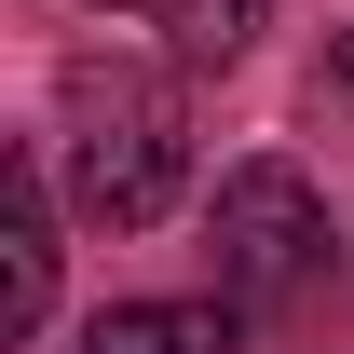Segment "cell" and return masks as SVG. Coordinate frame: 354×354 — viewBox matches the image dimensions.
Instances as JSON below:
<instances>
[{"instance_id":"6da1fadb","label":"cell","mask_w":354,"mask_h":354,"mask_svg":"<svg viewBox=\"0 0 354 354\" xmlns=\"http://www.w3.org/2000/svg\"><path fill=\"white\" fill-rule=\"evenodd\" d=\"M55 177L109 232L164 218L191 191V109H177V82H150V68H68V95H55Z\"/></svg>"},{"instance_id":"7a4b0ae2","label":"cell","mask_w":354,"mask_h":354,"mask_svg":"<svg viewBox=\"0 0 354 354\" xmlns=\"http://www.w3.org/2000/svg\"><path fill=\"white\" fill-rule=\"evenodd\" d=\"M205 245H218V300L232 313H272V300H313L341 272V218L300 164H232L218 205H205Z\"/></svg>"},{"instance_id":"3957f363","label":"cell","mask_w":354,"mask_h":354,"mask_svg":"<svg viewBox=\"0 0 354 354\" xmlns=\"http://www.w3.org/2000/svg\"><path fill=\"white\" fill-rule=\"evenodd\" d=\"M55 313V191H41V164H0V327L28 341Z\"/></svg>"},{"instance_id":"277c9868","label":"cell","mask_w":354,"mask_h":354,"mask_svg":"<svg viewBox=\"0 0 354 354\" xmlns=\"http://www.w3.org/2000/svg\"><path fill=\"white\" fill-rule=\"evenodd\" d=\"M95 14L150 28V41H164L177 68H232V55L259 41V14H272V0H95Z\"/></svg>"},{"instance_id":"5b68a950","label":"cell","mask_w":354,"mask_h":354,"mask_svg":"<svg viewBox=\"0 0 354 354\" xmlns=\"http://www.w3.org/2000/svg\"><path fill=\"white\" fill-rule=\"evenodd\" d=\"M82 354H232V300H109Z\"/></svg>"},{"instance_id":"8992f818","label":"cell","mask_w":354,"mask_h":354,"mask_svg":"<svg viewBox=\"0 0 354 354\" xmlns=\"http://www.w3.org/2000/svg\"><path fill=\"white\" fill-rule=\"evenodd\" d=\"M327 82H341V95H354V28H341V41H327Z\"/></svg>"}]
</instances>
